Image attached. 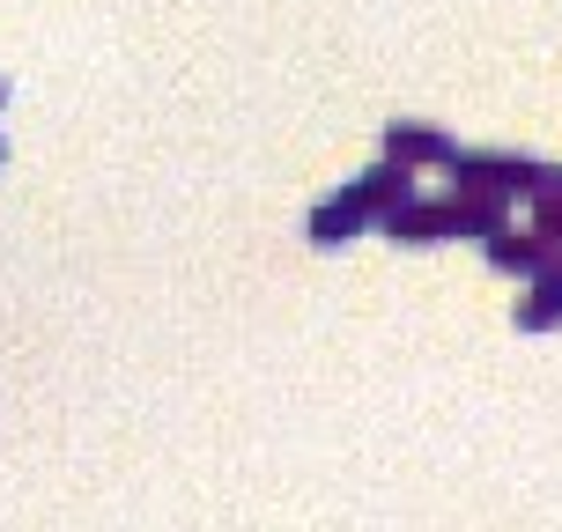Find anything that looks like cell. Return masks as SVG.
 Wrapping results in <instances>:
<instances>
[{
	"label": "cell",
	"mask_w": 562,
	"mask_h": 532,
	"mask_svg": "<svg viewBox=\"0 0 562 532\" xmlns=\"http://www.w3.org/2000/svg\"><path fill=\"white\" fill-rule=\"evenodd\" d=\"M400 200H415V170L378 163V170H363V178H348L340 193H326L311 207V245H318V252H340L348 237H363L370 223H385Z\"/></svg>",
	"instance_id": "cell-1"
},
{
	"label": "cell",
	"mask_w": 562,
	"mask_h": 532,
	"mask_svg": "<svg viewBox=\"0 0 562 532\" xmlns=\"http://www.w3.org/2000/svg\"><path fill=\"white\" fill-rule=\"evenodd\" d=\"M445 170H451V200H488V207H518L548 185V163L510 156V148H459Z\"/></svg>",
	"instance_id": "cell-2"
},
{
	"label": "cell",
	"mask_w": 562,
	"mask_h": 532,
	"mask_svg": "<svg viewBox=\"0 0 562 532\" xmlns=\"http://www.w3.org/2000/svg\"><path fill=\"white\" fill-rule=\"evenodd\" d=\"M385 237H393V245H451V237H467V215H459V200H400L393 215H385Z\"/></svg>",
	"instance_id": "cell-3"
},
{
	"label": "cell",
	"mask_w": 562,
	"mask_h": 532,
	"mask_svg": "<svg viewBox=\"0 0 562 532\" xmlns=\"http://www.w3.org/2000/svg\"><path fill=\"white\" fill-rule=\"evenodd\" d=\"M459 148H451L437 126H422V118H393L385 126V163H400V170H445Z\"/></svg>",
	"instance_id": "cell-4"
},
{
	"label": "cell",
	"mask_w": 562,
	"mask_h": 532,
	"mask_svg": "<svg viewBox=\"0 0 562 532\" xmlns=\"http://www.w3.org/2000/svg\"><path fill=\"white\" fill-rule=\"evenodd\" d=\"M474 245H481V259H488L496 274H526V281L540 274V237H533V229H518L510 215H504L496 229H481Z\"/></svg>",
	"instance_id": "cell-5"
},
{
	"label": "cell",
	"mask_w": 562,
	"mask_h": 532,
	"mask_svg": "<svg viewBox=\"0 0 562 532\" xmlns=\"http://www.w3.org/2000/svg\"><path fill=\"white\" fill-rule=\"evenodd\" d=\"M518 326H526V333H548V326H562V259H548V267L533 274L526 304H518Z\"/></svg>",
	"instance_id": "cell-6"
},
{
	"label": "cell",
	"mask_w": 562,
	"mask_h": 532,
	"mask_svg": "<svg viewBox=\"0 0 562 532\" xmlns=\"http://www.w3.org/2000/svg\"><path fill=\"white\" fill-rule=\"evenodd\" d=\"M548 193H562V170H548Z\"/></svg>",
	"instance_id": "cell-7"
},
{
	"label": "cell",
	"mask_w": 562,
	"mask_h": 532,
	"mask_svg": "<svg viewBox=\"0 0 562 532\" xmlns=\"http://www.w3.org/2000/svg\"><path fill=\"white\" fill-rule=\"evenodd\" d=\"M0 104H8V82H0Z\"/></svg>",
	"instance_id": "cell-8"
},
{
	"label": "cell",
	"mask_w": 562,
	"mask_h": 532,
	"mask_svg": "<svg viewBox=\"0 0 562 532\" xmlns=\"http://www.w3.org/2000/svg\"><path fill=\"white\" fill-rule=\"evenodd\" d=\"M0 156H8V148H0Z\"/></svg>",
	"instance_id": "cell-9"
}]
</instances>
